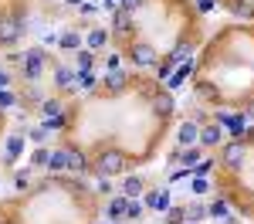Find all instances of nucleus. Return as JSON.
Returning <instances> with one entry per match:
<instances>
[{
    "mask_svg": "<svg viewBox=\"0 0 254 224\" xmlns=\"http://www.w3.org/2000/svg\"><path fill=\"white\" fill-rule=\"evenodd\" d=\"M132 7H139V0H122V10H132Z\"/></svg>",
    "mask_w": 254,
    "mask_h": 224,
    "instance_id": "c756f323",
    "label": "nucleus"
},
{
    "mask_svg": "<svg viewBox=\"0 0 254 224\" xmlns=\"http://www.w3.org/2000/svg\"><path fill=\"white\" fill-rule=\"evenodd\" d=\"M196 7H200V10H210V7H214V0H200Z\"/></svg>",
    "mask_w": 254,
    "mask_h": 224,
    "instance_id": "7c9ffc66",
    "label": "nucleus"
},
{
    "mask_svg": "<svg viewBox=\"0 0 254 224\" xmlns=\"http://www.w3.org/2000/svg\"><path fill=\"white\" fill-rule=\"evenodd\" d=\"M92 61H95V58H92V51H81V55H78V68H81V72H88Z\"/></svg>",
    "mask_w": 254,
    "mask_h": 224,
    "instance_id": "4be33fe9",
    "label": "nucleus"
},
{
    "mask_svg": "<svg viewBox=\"0 0 254 224\" xmlns=\"http://www.w3.org/2000/svg\"><path fill=\"white\" fill-rule=\"evenodd\" d=\"M196 160H200V153H196V149H187V153H183V163H187V166L196 163Z\"/></svg>",
    "mask_w": 254,
    "mask_h": 224,
    "instance_id": "a878e982",
    "label": "nucleus"
},
{
    "mask_svg": "<svg viewBox=\"0 0 254 224\" xmlns=\"http://www.w3.org/2000/svg\"><path fill=\"white\" fill-rule=\"evenodd\" d=\"M112 27H116V34H126V31L132 27V17H129V10H116V17H112Z\"/></svg>",
    "mask_w": 254,
    "mask_h": 224,
    "instance_id": "423d86ee",
    "label": "nucleus"
},
{
    "mask_svg": "<svg viewBox=\"0 0 254 224\" xmlns=\"http://www.w3.org/2000/svg\"><path fill=\"white\" fill-rule=\"evenodd\" d=\"M210 214H217V218H227V204H224V201L210 204Z\"/></svg>",
    "mask_w": 254,
    "mask_h": 224,
    "instance_id": "5701e85b",
    "label": "nucleus"
},
{
    "mask_svg": "<svg viewBox=\"0 0 254 224\" xmlns=\"http://www.w3.org/2000/svg\"><path fill=\"white\" fill-rule=\"evenodd\" d=\"M126 218H132V221H139V218H142V204H126Z\"/></svg>",
    "mask_w": 254,
    "mask_h": 224,
    "instance_id": "412c9836",
    "label": "nucleus"
},
{
    "mask_svg": "<svg viewBox=\"0 0 254 224\" xmlns=\"http://www.w3.org/2000/svg\"><path fill=\"white\" fill-rule=\"evenodd\" d=\"M183 221V211H170V224H180Z\"/></svg>",
    "mask_w": 254,
    "mask_h": 224,
    "instance_id": "bb28decb",
    "label": "nucleus"
},
{
    "mask_svg": "<svg viewBox=\"0 0 254 224\" xmlns=\"http://www.w3.org/2000/svg\"><path fill=\"white\" fill-rule=\"evenodd\" d=\"M132 58H136V65H153V61H156V51H153L149 44H136V48H132Z\"/></svg>",
    "mask_w": 254,
    "mask_h": 224,
    "instance_id": "39448f33",
    "label": "nucleus"
},
{
    "mask_svg": "<svg viewBox=\"0 0 254 224\" xmlns=\"http://www.w3.org/2000/svg\"><path fill=\"white\" fill-rule=\"evenodd\" d=\"M48 166H51V170H68V160H64V149H55V153L48 156Z\"/></svg>",
    "mask_w": 254,
    "mask_h": 224,
    "instance_id": "f8f14e48",
    "label": "nucleus"
},
{
    "mask_svg": "<svg viewBox=\"0 0 254 224\" xmlns=\"http://www.w3.org/2000/svg\"><path fill=\"white\" fill-rule=\"evenodd\" d=\"M187 55H190V44H180L173 55H170V61H173V65H180V61H187Z\"/></svg>",
    "mask_w": 254,
    "mask_h": 224,
    "instance_id": "6ab92c4d",
    "label": "nucleus"
},
{
    "mask_svg": "<svg viewBox=\"0 0 254 224\" xmlns=\"http://www.w3.org/2000/svg\"><path fill=\"white\" fill-rule=\"evenodd\" d=\"M149 207L170 211V190H163V194H149Z\"/></svg>",
    "mask_w": 254,
    "mask_h": 224,
    "instance_id": "9d476101",
    "label": "nucleus"
},
{
    "mask_svg": "<svg viewBox=\"0 0 254 224\" xmlns=\"http://www.w3.org/2000/svg\"><path fill=\"white\" fill-rule=\"evenodd\" d=\"M68 3H81V0H68Z\"/></svg>",
    "mask_w": 254,
    "mask_h": 224,
    "instance_id": "72a5a7b5",
    "label": "nucleus"
},
{
    "mask_svg": "<svg viewBox=\"0 0 254 224\" xmlns=\"http://www.w3.org/2000/svg\"><path fill=\"white\" fill-rule=\"evenodd\" d=\"M55 81H58V85H68V88H71V81H75V75H71L68 68H58V72H55Z\"/></svg>",
    "mask_w": 254,
    "mask_h": 224,
    "instance_id": "a211bd4d",
    "label": "nucleus"
},
{
    "mask_svg": "<svg viewBox=\"0 0 254 224\" xmlns=\"http://www.w3.org/2000/svg\"><path fill=\"white\" fill-rule=\"evenodd\" d=\"M44 112H48V119H51V116H61V105L58 102H44Z\"/></svg>",
    "mask_w": 254,
    "mask_h": 224,
    "instance_id": "b1692460",
    "label": "nucleus"
},
{
    "mask_svg": "<svg viewBox=\"0 0 254 224\" xmlns=\"http://www.w3.org/2000/svg\"><path fill=\"white\" fill-rule=\"evenodd\" d=\"M64 160H68V170H85V156L78 149H64Z\"/></svg>",
    "mask_w": 254,
    "mask_h": 224,
    "instance_id": "6e6552de",
    "label": "nucleus"
},
{
    "mask_svg": "<svg viewBox=\"0 0 254 224\" xmlns=\"http://www.w3.org/2000/svg\"><path fill=\"white\" fill-rule=\"evenodd\" d=\"M20 136H10V143H7V160H17V153H20Z\"/></svg>",
    "mask_w": 254,
    "mask_h": 224,
    "instance_id": "2eb2a0df",
    "label": "nucleus"
},
{
    "mask_svg": "<svg viewBox=\"0 0 254 224\" xmlns=\"http://www.w3.org/2000/svg\"><path fill=\"white\" fill-rule=\"evenodd\" d=\"M3 88H7V75L0 72V92H3Z\"/></svg>",
    "mask_w": 254,
    "mask_h": 224,
    "instance_id": "2f4dec72",
    "label": "nucleus"
},
{
    "mask_svg": "<svg viewBox=\"0 0 254 224\" xmlns=\"http://www.w3.org/2000/svg\"><path fill=\"white\" fill-rule=\"evenodd\" d=\"M20 34V20L17 17H0V44H10Z\"/></svg>",
    "mask_w": 254,
    "mask_h": 224,
    "instance_id": "20e7f679",
    "label": "nucleus"
},
{
    "mask_svg": "<svg viewBox=\"0 0 254 224\" xmlns=\"http://www.w3.org/2000/svg\"><path fill=\"white\" fill-rule=\"evenodd\" d=\"M105 31H92V34H88V48H102V44H105Z\"/></svg>",
    "mask_w": 254,
    "mask_h": 224,
    "instance_id": "aec40b11",
    "label": "nucleus"
},
{
    "mask_svg": "<svg viewBox=\"0 0 254 224\" xmlns=\"http://www.w3.org/2000/svg\"><path fill=\"white\" fill-rule=\"evenodd\" d=\"M203 214H207V207H200V204H193V207H187V211H183V218H187V221H200Z\"/></svg>",
    "mask_w": 254,
    "mask_h": 224,
    "instance_id": "4468645a",
    "label": "nucleus"
},
{
    "mask_svg": "<svg viewBox=\"0 0 254 224\" xmlns=\"http://www.w3.org/2000/svg\"><path fill=\"white\" fill-rule=\"evenodd\" d=\"M241 163H244V143H227L224 146V166L241 170Z\"/></svg>",
    "mask_w": 254,
    "mask_h": 224,
    "instance_id": "7ed1b4c3",
    "label": "nucleus"
},
{
    "mask_svg": "<svg viewBox=\"0 0 254 224\" xmlns=\"http://www.w3.org/2000/svg\"><path fill=\"white\" fill-rule=\"evenodd\" d=\"M248 112H251V116H254V102H251V109H248Z\"/></svg>",
    "mask_w": 254,
    "mask_h": 224,
    "instance_id": "473e14b6",
    "label": "nucleus"
},
{
    "mask_svg": "<svg viewBox=\"0 0 254 224\" xmlns=\"http://www.w3.org/2000/svg\"><path fill=\"white\" fill-rule=\"evenodd\" d=\"M78 34H64V38H61V44H64V48H78Z\"/></svg>",
    "mask_w": 254,
    "mask_h": 224,
    "instance_id": "393cba45",
    "label": "nucleus"
},
{
    "mask_svg": "<svg viewBox=\"0 0 254 224\" xmlns=\"http://www.w3.org/2000/svg\"><path fill=\"white\" fill-rule=\"evenodd\" d=\"M17 58H20V68H24L27 78H38L44 72V55L41 51H27V55H17Z\"/></svg>",
    "mask_w": 254,
    "mask_h": 224,
    "instance_id": "f257e3e1",
    "label": "nucleus"
},
{
    "mask_svg": "<svg viewBox=\"0 0 254 224\" xmlns=\"http://www.w3.org/2000/svg\"><path fill=\"white\" fill-rule=\"evenodd\" d=\"M153 112H156V116H170V112H173V99H170V95H156V99H153Z\"/></svg>",
    "mask_w": 254,
    "mask_h": 224,
    "instance_id": "0eeeda50",
    "label": "nucleus"
},
{
    "mask_svg": "<svg viewBox=\"0 0 254 224\" xmlns=\"http://www.w3.org/2000/svg\"><path fill=\"white\" fill-rule=\"evenodd\" d=\"M109 214H112V218H126V201H122V197H116V201L109 204Z\"/></svg>",
    "mask_w": 254,
    "mask_h": 224,
    "instance_id": "f3484780",
    "label": "nucleus"
},
{
    "mask_svg": "<svg viewBox=\"0 0 254 224\" xmlns=\"http://www.w3.org/2000/svg\"><path fill=\"white\" fill-rule=\"evenodd\" d=\"M126 194H129V197L142 194V180H139V177H129V180H126Z\"/></svg>",
    "mask_w": 254,
    "mask_h": 224,
    "instance_id": "dca6fc26",
    "label": "nucleus"
},
{
    "mask_svg": "<svg viewBox=\"0 0 254 224\" xmlns=\"http://www.w3.org/2000/svg\"><path fill=\"white\" fill-rule=\"evenodd\" d=\"M196 136H200V133H196V126H190V122H183V126H180V143H183V146H190Z\"/></svg>",
    "mask_w": 254,
    "mask_h": 224,
    "instance_id": "1a4fd4ad",
    "label": "nucleus"
},
{
    "mask_svg": "<svg viewBox=\"0 0 254 224\" xmlns=\"http://www.w3.org/2000/svg\"><path fill=\"white\" fill-rule=\"evenodd\" d=\"M48 156H51V153H44V149H38V153H34V163H48Z\"/></svg>",
    "mask_w": 254,
    "mask_h": 224,
    "instance_id": "cd10ccee",
    "label": "nucleus"
},
{
    "mask_svg": "<svg viewBox=\"0 0 254 224\" xmlns=\"http://www.w3.org/2000/svg\"><path fill=\"white\" fill-rule=\"evenodd\" d=\"M10 102H14V95H10V92H0V105H10Z\"/></svg>",
    "mask_w": 254,
    "mask_h": 224,
    "instance_id": "c85d7f7f",
    "label": "nucleus"
},
{
    "mask_svg": "<svg viewBox=\"0 0 254 224\" xmlns=\"http://www.w3.org/2000/svg\"><path fill=\"white\" fill-rule=\"evenodd\" d=\"M217 140H220V129H217V126H207V129L200 133V143H207V146H217Z\"/></svg>",
    "mask_w": 254,
    "mask_h": 224,
    "instance_id": "ddd939ff",
    "label": "nucleus"
},
{
    "mask_svg": "<svg viewBox=\"0 0 254 224\" xmlns=\"http://www.w3.org/2000/svg\"><path fill=\"white\" fill-rule=\"evenodd\" d=\"M105 85H109L112 92H122V88H126V75H122V72H112V75H105Z\"/></svg>",
    "mask_w": 254,
    "mask_h": 224,
    "instance_id": "9b49d317",
    "label": "nucleus"
},
{
    "mask_svg": "<svg viewBox=\"0 0 254 224\" xmlns=\"http://www.w3.org/2000/svg\"><path fill=\"white\" fill-rule=\"evenodd\" d=\"M98 170L109 177V173H119V170H126V156L116 153V149H109V153H102V160H98Z\"/></svg>",
    "mask_w": 254,
    "mask_h": 224,
    "instance_id": "f03ea898",
    "label": "nucleus"
}]
</instances>
